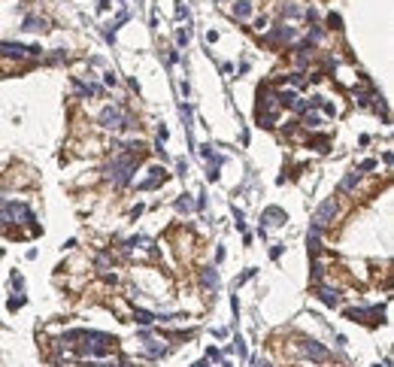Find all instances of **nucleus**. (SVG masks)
I'll return each instance as SVG.
<instances>
[{"mask_svg": "<svg viewBox=\"0 0 394 367\" xmlns=\"http://www.w3.org/2000/svg\"><path fill=\"white\" fill-rule=\"evenodd\" d=\"M303 349H306L312 358H319V361H325V358H328V349H325V346H319V343H312V340H306V343H303Z\"/></svg>", "mask_w": 394, "mask_h": 367, "instance_id": "f03ea898", "label": "nucleus"}, {"mask_svg": "<svg viewBox=\"0 0 394 367\" xmlns=\"http://www.w3.org/2000/svg\"><path fill=\"white\" fill-rule=\"evenodd\" d=\"M282 218H285V212H279L276 206H270V209H267V222H282Z\"/></svg>", "mask_w": 394, "mask_h": 367, "instance_id": "7ed1b4c3", "label": "nucleus"}, {"mask_svg": "<svg viewBox=\"0 0 394 367\" xmlns=\"http://www.w3.org/2000/svg\"><path fill=\"white\" fill-rule=\"evenodd\" d=\"M233 12L240 15V18H243V15H249V0H240V3H236V9H233Z\"/></svg>", "mask_w": 394, "mask_h": 367, "instance_id": "20e7f679", "label": "nucleus"}, {"mask_svg": "<svg viewBox=\"0 0 394 367\" xmlns=\"http://www.w3.org/2000/svg\"><path fill=\"white\" fill-rule=\"evenodd\" d=\"M334 212H337V203L334 200H328V203H322V209L315 212V218H312V228H325L331 218H334Z\"/></svg>", "mask_w": 394, "mask_h": 367, "instance_id": "f257e3e1", "label": "nucleus"}]
</instances>
